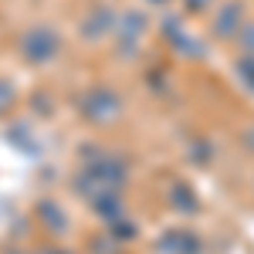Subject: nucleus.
<instances>
[{
	"mask_svg": "<svg viewBox=\"0 0 254 254\" xmlns=\"http://www.w3.org/2000/svg\"><path fill=\"white\" fill-rule=\"evenodd\" d=\"M55 44H58L55 34L44 31V27H38V31H31V34L24 38V51H27V58H31V61H44V58H51Z\"/></svg>",
	"mask_w": 254,
	"mask_h": 254,
	"instance_id": "1",
	"label": "nucleus"
}]
</instances>
